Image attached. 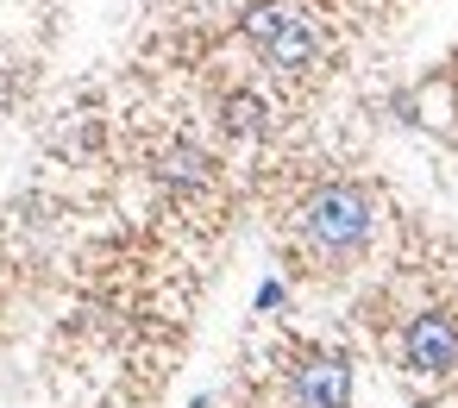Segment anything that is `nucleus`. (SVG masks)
Listing matches in <instances>:
<instances>
[{
	"label": "nucleus",
	"instance_id": "obj_3",
	"mask_svg": "<svg viewBox=\"0 0 458 408\" xmlns=\"http://www.w3.org/2000/svg\"><path fill=\"white\" fill-rule=\"evenodd\" d=\"M289 389H295V408H352V364L339 352H308Z\"/></svg>",
	"mask_w": 458,
	"mask_h": 408
},
{
	"label": "nucleus",
	"instance_id": "obj_4",
	"mask_svg": "<svg viewBox=\"0 0 458 408\" xmlns=\"http://www.w3.org/2000/svg\"><path fill=\"white\" fill-rule=\"evenodd\" d=\"M264 57H270V70H283V76H301V70H314V64H320V32H314L301 13H289V20L270 32Z\"/></svg>",
	"mask_w": 458,
	"mask_h": 408
},
{
	"label": "nucleus",
	"instance_id": "obj_2",
	"mask_svg": "<svg viewBox=\"0 0 458 408\" xmlns=\"http://www.w3.org/2000/svg\"><path fill=\"white\" fill-rule=\"evenodd\" d=\"M402 364H408L414 377H445V370L458 364V320L439 314V308L414 314L408 333H402Z\"/></svg>",
	"mask_w": 458,
	"mask_h": 408
},
{
	"label": "nucleus",
	"instance_id": "obj_9",
	"mask_svg": "<svg viewBox=\"0 0 458 408\" xmlns=\"http://www.w3.org/2000/svg\"><path fill=\"white\" fill-rule=\"evenodd\" d=\"M195 408H208V395H201V402H195Z\"/></svg>",
	"mask_w": 458,
	"mask_h": 408
},
{
	"label": "nucleus",
	"instance_id": "obj_1",
	"mask_svg": "<svg viewBox=\"0 0 458 408\" xmlns=\"http://www.w3.org/2000/svg\"><path fill=\"white\" fill-rule=\"evenodd\" d=\"M370 226H377V201L370 189L358 183H320L301 195L295 208V233L320 251V258H352L370 245Z\"/></svg>",
	"mask_w": 458,
	"mask_h": 408
},
{
	"label": "nucleus",
	"instance_id": "obj_7",
	"mask_svg": "<svg viewBox=\"0 0 458 408\" xmlns=\"http://www.w3.org/2000/svg\"><path fill=\"white\" fill-rule=\"evenodd\" d=\"M289 20V7H276V0H258V7L245 13V38H258V45H270V32Z\"/></svg>",
	"mask_w": 458,
	"mask_h": 408
},
{
	"label": "nucleus",
	"instance_id": "obj_5",
	"mask_svg": "<svg viewBox=\"0 0 458 408\" xmlns=\"http://www.w3.org/2000/svg\"><path fill=\"white\" fill-rule=\"evenodd\" d=\"M220 126H226L233 139H264V132H270V101L251 95V89H233V95L220 101Z\"/></svg>",
	"mask_w": 458,
	"mask_h": 408
},
{
	"label": "nucleus",
	"instance_id": "obj_6",
	"mask_svg": "<svg viewBox=\"0 0 458 408\" xmlns=\"http://www.w3.org/2000/svg\"><path fill=\"white\" fill-rule=\"evenodd\" d=\"M157 170H164V183H176V189H201V183H214V157L201 151V145H170L164 157H157Z\"/></svg>",
	"mask_w": 458,
	"mask_h": 408
},
{
	"label": "nucleus",
	"instance_id": "obj_8",
	"mask_svg": "<svg viewBox=\"0 0 458 408\" xmlns=\"http://www.w3.org/2000/svg\"><path fill=\"white\" fill-rule=\"evenodd\" d=\"M258 308H283V283H264L258 289Z\"/></svg>",
	"mask_w": 458,
	"mask_h": 408
}]
</instances>
